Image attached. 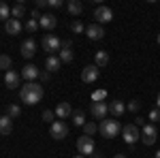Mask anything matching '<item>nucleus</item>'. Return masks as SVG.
Returning <instances> with one entry per match:
<instances>
[{
	"instance_id": "obj_1",
	"label": "nucleus",
	"mask_w": 160,
	"mask_h": 158,
	"mask_svg": "<svg viewBox=\"0 0 160 158\" xmlns=\"http://www.w3.org/2000/svg\"><path fill=\"white\" fill-rule=\"evenodd\" d=\"M19 98L24 100L26 105H37V103H41V98H43V85L34 84V81H28L26 85L19 88Z\"/></svg>"
},
{
	"instance_id": "obj_2",
	"label": "nucleus",
	"mask_w": 160,
	"mask_h": 158,
	"mask_svg": "<svg viewBox=\"0 0 160 158\" xmlns=\"http://www.w3.org/2000/svg\"><path fill=\"white\" fill-rule=\"evenodd\" d=\"M98 130H100L102 137L113 139V137H118V133H120V122L118 120H102L98 124Z\"/></svg>"
},
{
	"instance_id": "obj_3",
	"label": "nucleus",
	"mask_w": 160,
	"mask_h": 158,
	"mask_svg": "<svg viewBox=\"0 0 160 158\" xmlns=\"http://www.w3.org/2000/svg\"><path fill=\"white\" fill-rule=\"evenodd\" d=\"M77 152H79L81 156H92V154L96 152L94 139H92V137H88V135L79 137V139H77Z\"/></svg>"
},
{
	"instance_id": "obj_4",
	"label": "nucleus",
	"mask_w": 160,
	"mask_h": 158,
	"mask_svg": "<svg viewBox=\"0 0 160 158\" xmlns=\"http://www.w3.org/2000/svg\"><path fill=\"white\" fill-rule=\"evenodd\" d=\"M156 139H158V128H156V124H145L143 128H141V141L145 143V145H154L156 143Z\"/></svg>"
},
{
	"instance_id": "obj_5",
	"label": "nucleus",
	"mask_w": 160,
	"mask_h": 158,
	"mask_svg": "<svg viewBox=\"0 0 160 158\" xmlns=\"http://www.w3.org/2000/svg\"><path fill=\"white\" fill-rule=\"evenodd\" d=\"M122 139L128 143V145L137 143V141L141 139V128H137L135 124H126V126L122 128Z\"/></svg>"
},
{
	"instance_id": "obj_6",
	"label": "nucleus",
	"mask_w": 160,
	"mask_h": 158,
	"mask_svg": "<svg viewBox=\"0 0 160 158\" xmlns=\"http://www.w3.org/2000/svg\"><path fill=\"white\" fill-rule=\"evenodd\" d=\"M41 45H43L45 51H49V56H53V51H58V49L62 47V41L56 37V34H45L43 41H41Z\"/></svg>"
},
{
	"instance_id": "obj_7",
	"label": "nucleus",
	"mask_w": 160,
	"mask_h": 158,
	"mask_svg": "<svg viewBox=\"0 0 160 158\" xmlns=\"http://www.w3.org/2000/svg\"><path fill=\"white\" fill-rule=\"evenodd\" d=\"M49 133H51V137H53V139H64V137L68 135V126H66L62 120H56L49 126Z\"/></svg>"
},
{
	"instance_id": "obj_8",
	"label": "nucleus",
	"mask_w": 160,
	"mask_h": 158,
	"mask_svg": "<svg viewBox=\"0 0 160 158\" xmlns=\"http://www.w3.org/2000/svg\"><path fill=\"white\" fill-rule=\"evenodd\" d=\"M4 85H7L9 90L19 88V85H22V73H17V71H7V73H4Z\"/></svg>"
},
{
	"instance_id": "obj_9",
	"label": "nucleus",
	"mask_w": 160,
	"mask_h": 158,
	"mask_svg": "<svg viewBox=\"0 0 160 158\" xmlns=\"http://www.w3.org/2000/svg\"><path fill=\"white\" fill-rule=\"evenodd\" d=\"M92 115L96 118V120H107V113H109V103H92Z\"/></svg>"
},
{
	"instance_id": "obj_10",
	"label": "nucleus",
	"mask_w": 160,
	"mask_h": 158,
	"mask_svg": "<svg viewBox=\"0 0 160 158\" xmlns=\"http://www.w3.org/2000/svg\"><path fill=\"white\" fill-rule=\"evenodd\" d=\"M94 17H96V22L100 24H109L111 19H113V11H111L109 7H96V11H94Z\"/></svg>"
},
{
	"instance_id": "obj_11",
	"label": "nucleus",
	"mask_w": 160,
	"mask_h": 158,
	"mask_svg": "<svg viewBox=\"0 0 160 158\" xmlns=\"http://www.w3.org/2000/svg\"><path fill=\"white\" fill-rule=\"evenodd\" d=\"M98 75H100L98 66H96V64H90V66H86V69L81 71V79H83L86 84H94V81L98 79Z\"/></svg>"
},
{
	"instance_id": "obj_12",
	"label": "nucleus",
	"mask_w": 160,
	"mask_h": 158,
	"mask_svg": "<svg viewBox=\"0 0 160 158\" xmlns=\"http://www.w3.org/2000/svg\"><path fill=\"white\" fill-rule=\"evenodd\" d=\"M86 34H88L90 41H100V38L105 37V30H102V26H98V24H90L86 28Z\"/></svg>"
},
{
	"instance_id": "obj_13",
	"label": "nucleus",
	"mask_w": 160,
	"mask_h": 158,
	"mask_svg": "<svg viewBox=\"0 0 160 158\" xmlns=\"http://www.w3.org/2000/svg\"><path fill=\"white\" fill-rule=\"evenodd\" d=\"M53 113H56V120H64V118L73 115V107H71V103H58Z\"/></svg>"
},
{
	"instance_id": "obj_14",
	"label": "nucleus",
	"mask_w": 160,
	"mask_h": 158,
	"mask_svg": "<svg viewBox=\"0 0 160 158\" xmlns=\"http://www.w3.org/2000/svg\"><path fill=\"white\" fill-rule=\"evenodd\" d=\"M22 22L19 19H15V17H11V19H7L4 22V30H7V34H11V37H15V34H19L22 32Z\"/></svg>"
},
{
	"instance_id": "obj_15",
	"label": "nucleus",
	"mask_w": 160,
	"mask_h": 158,
	"mask_svg": "<svg viewBox=\"0 0 160 158\" xmlns=\"http://www.w3.org/2000/svg\"><path fill=\"white\" fill-rule=\"evenodd\" d=\"M34 54H37V41L34 38H26L22 43V56L24 58H32Z\"/></svg>"
},
{
	"instance_id": "obj_16",
	"label": "nucleus",
	"mask_w": 160,
	"mask_h": 158,
	"mask_svg": "<svg viewBox=\"0 0 160 158\" xmlns=\"http://www.w3.org/2000/svg\"><path fill=\"white\" fill-rule=\"evenodd\" d=\"M56 24H58V17H56V15H51V13H45V15L38 19V26H41L43 30H53Z\"/></svg>"
},
{
	"instance_id": "obj_17",
	"label": "nucleus",
	"mask_w": 160,
	"mask_h": 158,
	"mask_svg": "<svg viewBox=\"0 0 160 158\" xmlns=\"http://www.w3.org/2000/svg\"><path fill=\"white\" fill-rule=\"evenodd\" d=\"M22 77H24L26 81H34L37 77H41V71H38V66H34V64H26L24 71H22Z\"/></svg>"
},
{
	"instance_id": "obj_18",
	"label": "nucleus",
	"mask_w": 160,
	"mask_h": 158,
	"mask_svg": "<svg viewBox=\"0 0 160 158\" xmlns=\"http://www.w3.org/2000/svg\"><path fill=\"white\" fill-rule=\"evenodd\" d=\"M124 111H126V105H124L122 100H111V103H109V113L113 115V118L124 115Z\"/></svg>"
},
{
	"instance_id": "obj_19",
	"label": "nucleus",
	"mask_w": 160,
	"mask_h": 158,
	"mask_svg": "<svg viewBox=\"0 0 160 158\" xmlns=\"http://www.w3.org/2000/svg\"><path fill=\"white\" fill-rule=\"evenodd\" d=\"M62 62L58 56H47V60H45V69H47V73H56V71H60Z\"/></svg>"
},
{
	"instance_id": "obj_20",
	"label": "nucleus",
	"mask_w": 160,
	"mask_h": 158,
	"mask_svg": "<svg viewBox=\"0 0 160 158\" xmlns=\"http://www.w3.org/2000/svg\"><path fill=\"white\" fill-rule=\"evenodd\" d=\"M11 130H13L11 118H9V115H2V118H0V135H2V137H9Z\"/></svg>"
},
{
	"instance_id": "obj_21",
	"label": "nucleus",
	"mask_w": 160,
	"mask_h": 158,
	"mask_svg": "<svg viewBox=\"0 0 160 158\" xmlns=\"http://www.w3.org/2000/svg\"><path fill=\"white\" fill-rule=\"evenodd\" d=\"M94 62H96V66H107L109 64V51H105V49H100L96 51V56H94Z\"/></svg>"
},
{
	"instance_id": "obj_22",
	"label": "nucleus",
	"mask_w": 160,
	"mask_h": 158,
	"mask_svg": "<svg viewBox=\"0 0 160 158\" xmlns=\"http://www.w3.org/2000/svg\"><path fill=\"white\" fill-rule=\"evenodd\" d=\"M66 9H68V13H71V15H79V13L83 11V4H81L79 0H68Z\"/></svg>"
},
{
	"instance_id": "obj_23",
	"label": "nucleus",
	"mask_w": 160,
	"mask_h": 158,
	"mask_svg": "<svg viewBox=\"0 0 160 158\" xmlns=\"http://www.w3.org/2000/svg\"><path fill=\"white\" fill-rule=\"evenodd\" d=\"M58 58H60V62H73L75 54H73V49H71V47H62Z\"/></svg>"
},
{
	"instance_id": "obj_24",
	"label": "nucleus",
	"mask_w": 160,
	"mask_h": 158,
	"mask_svg": "<svg viewBox=\"0 0 160 158\" xmlns=\"http://www.w3.org/2000/svg\"><path fill=\"white\" fill-rule=\"evenodd\" d=\"M71 118H73V124H75V126H83V124H86V113H83L81 109L73 111V115H71Z\"/></svg>"
},
{
	"instance_id": "obj_25",
	"label": "nucleus",
	"mask_w": 160,
	"mask_h": 158,
	"mask_svg": "<svg viewBox=\"0 0 160 158\" xmlns=\"http://www.w3.org/2000/svg\"><path fill=\"white\" fill-rule=\"evenodd\" d=\"M11 15L15 17V19L24 17V15H26V4H24V2H17V4H15V7L11 9Z\"/></svg>"
},
{
	"instance_id": "obj_26",
	"label": "nucleus",
	"mask_w": 160,
	"mask_h": 158,
	"mask_svg": "<svg viewBox=\"0 0 160 158\" xmlns=\"http://www.w3.org/2000/svg\"><path fill=\"white\" fill-rule=\"evenodd\" d=\"M9 15H11V7H9L7 2H2V0H0V19H4V22H7V19H11Z\"/></svg>"
},
{
	"instance_id": "obj_27",
	"label": "nucleus",
	"mask_w": 160,
	"mask_h": 158,
	"mask_svg": "<svg viewBox=\"0 0 160 158\" xmlns=\"http://www.w3.org/2000/svg\"><path fill=\"white\" fill-rule=\"evenodd\" d=\"M11 64H13V60L7 56V54H2V56H0V69H2L4 73H7V71H11Z\"/></svg>"
},
{
	"instance_id": "obj_28",
	"label": "nucleus",
	"mask_w": 160,
	"mask_h": 158,
	"mask_svg": "<svg viewBox=\"0 0 160 158\" xmlns=\"http://www.w3.org/2000/svg\"><path fill=\"white\" fill-rule=\"evenodd\" d=\"M105 98H107V92H105V90L92 92V103H105Z\"/></svg>"
},
{
	"instance_id": "obj_29",
	"label": "nucleus",
	"mask_w": 160,
	"mask_h": 158,
	"mask_svg": "<svg viewBox=\"0 0 160 158\" xmlns=\"http://www.w3.org/2000/svg\"><path fill=\"white\" fill-rule=\"evenodd\" d=\"M96 130H98V126H96L94 122H86V124H83V133H86L88 137H92Z\"/></svg>"
},
{
	"instance_id": "obj_30",
	"label": "nucleus",
	"mask_w": 160,
	"mask_h": 158,
	"mask_svg": "<svg viewBox=\"0 0 160 158\" xmlns=\"http://www.w3.org/2000/svg\"><path fill=\"white\" fill-rule=\"evenodd\" d=\"M19 113H22V109H19V107H17V105H9V107H7V115H9V118H19Z\"/></svg>"
},
{
	"instance_id": "obj_31",
	"label": "nucleus",
	"mask_w": 160,
	"mask_h": 158,
	"mask_svg": "<svg viewBox=\"0 0 160 158\" xmlns=\"http://www.w3.org/2000/svg\"><path fill=\"white\" fill-rule=\"evenodd\" d=\"M24 28L28 30V32H37V30L41 28V26H38V22H37V19H32V17H30V19L26 22V26H24Z\"/></svg>"
},
{
	"instance_id": "obj_32",
	"label": "nucleus",
	"mask_w": 160,
	"mask_h": 158,
	"mask_svg": "<svg viewBox=\"0 0 160 158\" xmlns=\"http://www.w3.org/2000/svg\"><path fill=\"white\" fill-rule=\"evenodd\" d=\"M43 122H49V124H53V122H56V113H53L51 109H45V111H43Z\"/></svg>"
},
{
	"instance_id": "obj_33",
	"label": "nucleus",
	"mask_w": 160,
	"mask_h": 158,
	"mask_svg": "<svg viewBox=\"0 0 160 158\" xmlns=\"http://www.w3.org/2000/svg\"><path fill=\"white\" fill-rule=\"evenodd\" d=\"M148 118H149V122H152V124H154V122H160V109H158V107H156V109H152Z\"/></svg>"
},
{
	"instance_id": "obj_34",
	"label": "nucleus",
	"mask_w": 160,
	"mask_h": 158,
	"mask_svg": "<svg viewBox=\"0 0 160 158\" xmlns=\"http://www.w3.org/2000/svg\"><path fill=\"white\" fill-rule=\"evenodd\" d=\"M71 30H73L75 34H79V32H86V28H83V24H81V22H73V24H71Z\"/></svg>"
},
{
	"instance_id": "obj_35",
	"label": "nucleus",
	"mask_w": 160,
	"mask_h": 158,
	"mask_svg": "<svg viewBox=\"0 0 160 158\" xmlns=\"http://www.w3.org/2000/svg\"><path fill=\"white\" fill-rule=\"evenodd\" d=\"M126 109H128V111H132V113H137V111L141 109V103H139V100H130Z\"/></svg>"
},
{
	"instance_id": "obj_36",
	"label": "nucleus",
	"mask_w": 160,
	"mask_h": 158,
	"mask_svg": "<svg viewBox=\"0 0 160 158\" xmlns=\"http://www.w3.org/2000/svg\"><path fill=\"white\" fill-rule=\"evenodd\" d=\"M47 7H51V9H60V7H62V0H49V2H47Z\"/></svg>"
},
{
	"instance_id": "obj_37",
	"label": "nucleus",
	"mask_w": 160,
	"mask_h": 158,
	"mask_svg": "<svg viewBox=\"0 0 160 158\" xmlns=\"http://www.w3.org/2000/svg\"><path fill=\"white\" fill-rule=\"evenodd\" d=\"M47 7V0H37V9L41 11V9H45Z\"/></svg>"
},
{
	"instance_id": "obj_38",
	"label": "nucleus",
	"mask_w": 160,
	"mask_h": 158,
	"mask_svg": "<svg viewBox=\"0 0 160 158\" xmlns=\"http://www.w3.org/2000/svg\"><path fill=\"white\" fill-rule=\"evenodd\" d=\"M49 77H51V75L45 71V73H41V81H49Z\"/></svg>"
},
{
	"instance_id": "obj_39",
	"label": "nucleus",
	"mask_w": 160,
	"mask_h": 158,
	"mask_svg": "<svg viewBox=\"0 0 160 158\" xmlns=\"http://www.w3.org/2000/svg\"><path fill=\"white\" fill-rule=\"evenodd\" d=\"M90 158H102V154H98V152H94V154H92Z\"/></svg>"
},
{
	"instance_id": "obj_40",
	"label": "nucleus",
	"mask_w": 160,
	"mask_h": 158,
	"mask_svg": "<svg viewBox=\"0 0 160 158\" xmlns=\"http://www.w3.org/2000/svg\"><path fill=\"white\" fill-rule=\"evenodd\" d=\"M156 107L160 109V94H158V98H156Z\"/></svg>"
},
{
	"instance_id": "obj_41",
	"label": "nucleus",
	"mask_w": 160,
	"mask_h": 158,
	"mask_svg": "<svg viewBox=\"0 0 160 158\" xmlns=\"http://www.w3.org/2000/svg\"><path fill=\"white\" fill-rule=\"evenodd\" d=\"M115 158H126V154H115Z\"/></svg>"
},
{
	"instance_id": "obj_42",
	"label": "nucleus",
	"mask_w": 160,
	"mask_h": 158,
	"mask_svg": "<svg viewBox=\"0 0 160 158\" xmlns=\"http://www.w3.org/2000/svg\"><path fill=\"white\" fill-rule=\"evenodd\" d=\"M154 158H160V150H158V152H156V154H154Z\"/></svg>"
},
{
	"instance_id": "obj_43",
	"label": "nucleus",
	"mask_w": 160,
	"mask_h": 158,
	"mask_svg": "<svg viewBox=\"0 0 160 158\" xmlns=\"http://www.w3.org/2000/svg\"><path fill=\"white\" fill-rule=\"evenodd\" d=\"M73 158H86V156H81V154H77V156H73Z\"/></svg>"
},
{
	"instance_id": "obj_44",
	"label": "nucleus",
	"mask_w": 160,
	"mask_h": 158,
	"mask_svg": "<svg viewBox=\"0 0 160 158\" xmlns=\"http://www.w3.org/2000/svg\"><path fill=\"white\" fill-rule=\"evenodd\" d=\"M158 45H160V34H158Z\"/></svg>"
}]
</instances>
